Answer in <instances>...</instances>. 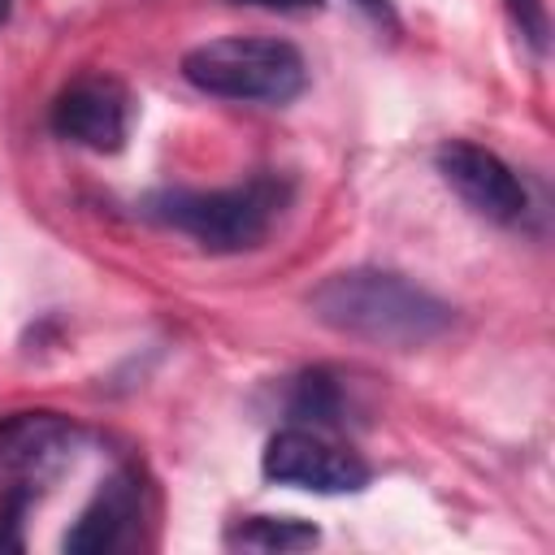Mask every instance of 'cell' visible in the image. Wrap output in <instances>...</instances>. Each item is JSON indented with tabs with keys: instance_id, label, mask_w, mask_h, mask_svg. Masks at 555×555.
Returning <instances> with one entry per match:
<instances>
[{
	"instance_id": "1",
	"label": "cell",
	"mask_w": 555,
	"mask_h": 555,
	"mask_svg": "<svg viewBox=\"0 0 555 555\" xmlns=\"http://www.w3.org/2000/svg\"><path fill=\"white\" fill-rule=\"evenodd\" d=\"M308 308L325 330L395 351L425 347L442 338L455 321V308L447 299H438L434 291L416 286L395 269H373V264L330 273L325 282L312 286Z\"/></svg>"
},
{
	"instance_id": "2",
	"label": "cell",
	"mask_w": 555,
	"mask_h": 555,
	"mask_svg": "<svg viewBox=\"0 0 555 555\" xmlns=\"http://www.w3.org/2000/svg\"><path fill=\"white\" fill-rule=\"evenodd\" d=\"M286 204H291V182L260 173L217 191H191V186L152 191L143 199V217L195 238L204 251H251L269 238Z\"/></svg>"
},
{
	"instance_id": "3",
	"label": "cell",
	"mask_w": 555,
	"mask_h": 555,
	"mask_svg": "<svg viewBox=\"0 0 555 555\" xmlns=\"http://www.w3.org/2000/svg\"><path fill=\"white\" fill-rule=\"evenodd\" d=\"M182 78L234 104H291L308 87L304 52L269 35H221L182 56Z\"/></svg>"
},
{
	"instance_id": "4",
	"label": "cell",
	"mask_w": 555,
	"mask_h": 555,
	"mask_svg": "<svg viewBox=\"0 0 555 555\" xmlns=\"http://www.w3.org/2000/svg\"><path fill=\"white\" fill-rule=\"evenodd\" d=\"M82 429L61 412H13L0 421V507H30L74 460Z\"/></svg>"
},
{
	"instance_id": "5",
	"label": "cell",
	"mask_w": 555,
	"mask_h": 555,
	"mask_svg": "<svg viewBox=\"0 0 555 555\" xmlns=\"http://www.w3.org/2000/svg\"><path fill=\"white\" fill-rule=\"evenodd\" d=\"M260 473L278 486H295L312 494H356L369 486V464L308 425L278 429L260 455Z\"/></svg>"
},
{
	"instance_id": "6",
	"label": "cell",
	"mask_w": 555,
	"mask_h": 555,
	"mask_svg": "<svg viewBox=\"0 0 555 555\" xmlns=\"http://www.w3.org/2000/svg\"><path fill=\"white\" fill-rule=\"evenodd\" d=\"M434 165H438L442 182L477 217H486L494 225H520L525 221L529 191H525V182L516 178V169L499 152H490V147H481L473 139H447L434 152Z\"/></svg>"
},
{
	"instance_id": "7",
	"label": "cell",
	"mask_w": 555,
	"mask_h": 555,
	"mask_svg": "<svg viewBox=\"0 0 555 555\" xmlns=\"http://www.w3.org/2000/svg\"><path fill=\"white\" fill-rule=\"evenodd\" d=\"M48 121L65 143H78L87 152H117L130 134V95L117 78L87 74L52 100Z\"/></svg>"
},
{
	"instance_id": "8",
	"label": "cell",
	"mask_w": 555,
	"mask_h": 555,
	"mask_svg": "<svg viewBox=\"0 0 555 555\" xmlns=\"http://www.w3.org/2000/svg\"><path fill=\"white\" fill-rule=\"evenodd\" d=\"M139 516H143V486H139V477L130 468H121L78 512V520L61 538V546L69 555H104V551H117V546L130 542Z\"/></svg>"
},
{
	"instance_id": "9",
	"label": "cell",
	"mask_w": 555,
	"mask_h": 555,
	"mask_svg": "<svg viewBox=\"0 0 555 555\" xmlns=\"http://www.w3.org/2000/svg\"><path fill=\"white\" fill-rule=\"evenodd\" d=\"M286 412L295 416V425H308V429H334V425H343V386H338V377L330 369L299 373L295 386H291Z\"/></svg>"
},
{
	"instance_id": "10",
	"label": "cell",
	"mask_w": 555,
	"mask_h": 555,
	"mask_svg": "<svg viewBox=\"0 0 555 555\" xmlns=\"http://www.w3.org/2000/svg\"><path fill=\"white\" fill-rule=\"evenodd\" d=\"M317 538L321 533L308 520H291V516H247L225 529V546H243V551H304L317 546Z\"/></svg>"
},
{
	"instance_id": "11",
	"label": "cell",
	"mask_w": 555,
	"mask_h": 555,
	"mask_svg": "<svg viewBox=\"0 0 555 555\" xmlns=\"http://www.w3.org/2000/svg\"><path fill=\"white\" fill-rule=\"evenodd\" d=\"M503 4H507V13H512L516 30L525 35V43H529L533 52H546V43H551V17H546V4H542V0H503Z\"/></svg>"
},
{
	"instance_id": "12",
	"label": "cell",
	"mask_w": 555,
	"mask_h": 555,
	"mask_svg": "<svg viewBox=\"0 0 555 555\" xmlns=\"http://www.w3.org/2000/svg\"><path fill=\"white\" fill-rule=\"evenodd\" d=\"M234 4H251V9H278V13H317L321 0H234Z\"/></svg>"
},
{
	"instance_id": "13",
	"label": "cell",
	"mask_w": 555,
	"mask_h": 555,
	"mask_svg": "<svg viewBox=\"0 0 555 555\" xmlns=\"http://www.w3.org/2000/svg\"><path fill=\"white\" fill-rule=\"evenodd\" d=\"M356 9H364L377 26H399V17H395V9H390V0H356Z\"/></svg>"
},
{
	"instance_id": "14",
	"label": "cell",
	"mask_w": 555,
	"mask_h": 555,
	"mask_svg": "<svg viewBox=\"0 0 555 555\" xmlns=\"http://www.w3.org/2000/svg\"><path fill=\"white\" fill-rule=\"evenodd\" d=\"M9 9H13V0H0V26L9 22Z\"/></svg>"
}]
</instances>
